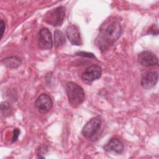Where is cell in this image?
I'll list each match as a JSON object with an SVG mask.
<instances>
[{"instance_id":"cell-1","label":"cell","mask_w":159,"mask_h":159,"mask_svg":"<svg viewBox=\"0 0 159 159\" xmlns=\"http://www.w3.org/2000/svg\"><path fill=\"white\" fill-rule=\"evenodd\" d=\"M122 28L117 20L112 17L105 20L99 29V33L96 39L98 48L105 51L112 46L120 37Z\"/></svg>"},{"instance_id":"cell-2","label":"cell","mask_w":159,"mask_h":159,"mask_svg":"<svg viewBox=\"0 0 159 159\" xmlns=\"http://www.w3.org/2000/svg\"><path fill=\"white\" fill-rule=\"evenodd\" d=\"M65 89L69 102L72 106L77 107L84 101L85 94L80 86L73 82H68Z\"/></svg>"},{"instance_id":"cell-3","label":"cell","mask_w":159,"mask_h":159,"mask_svg":"<svg viewBox=\"0 0 159 159\" xmlns=\"http://www.w3.org/2000/svg\"><path fill=\"white\" fill-rule=\"evenodd\" d=\"M65 16V9L63 6H60L48 11L44 16V20L53 26H60Z\"/></svg>"},{"instance_id":"cell-4","label":"cell","mask_w":159,"mask_h":159,"mask_svg":"<svg viewBox=\"0 0 159 159\" xmlns=\"http://www.w3.org/2000/svg\"><path fill=\"white\" fill-rule=\"evenodd\" d=\"M101 125V118L96 116L89 120L83 127L82 134L86 138H91L98 132Z\"/></svg>"},{"instance_id":"cell-5","label":"cell","mask_w":159,"mask_h":159,"mask_svg":"<svg viewBox=\"0 0 159 159\" xmlns=\"http://www.w3.org/2000/svg\"><path fill=\"white\" fill-rule=\"evenodd\" d=\"M38 45L42 50H49L52 48V34L48 29L43 28L39 31L38 34Z\"/></svg>"},{"instance_id":"cell-6","label":"cell","mask_w":159,"mask_h":159,"mask_svg":"<svg viewBox=\"0 0 159 159\" xmlns=\"http://www.w3.org/2000/svg\"><path fill=\"white\" fill-rule=\"evenodd\" d=\"M53 102L51 98L47 94H40L36 99L35 106L42 114L47 113L52 107Z\"/></svg>"},{"instance_id":"cell-7","label":"cell","mask_w":159,"mask_h":159,"mask_svg":"<svg viewBox=\"0 0 159 159\" xmlns=\"http://www.w3.org/2000/svg\"><path fill=\"white\" fill-rule=\"evenodd\" d=\"M139 63L144 66L151 67L158 65V57L150 51H143L138 55Z\"/></svg>"},{"instance_id":"cell-8","label":"cell","mask_w":159,"mask_h":159,"mask_svg":"<svg viewBox=\"0 0 159 159\" xmlns=\"http://www.w3.org/2000/svg\"><path fill=\"white\" fill-rule=\"evenodd\" d=\"M102 74V68L98 65H93L88 67L82 73L81 78L88 82H93L99 78Z\"/></svg>"},{"instance_id":"cell-9","label":"cell","mask_w":159,"mask_h":159,"mask_svg":"<svg viewBox=\"0 0 159 159\" xmlns=\"http://www.w3.org/2000/svg\"><path fill=\"white\" fill-rule=\"evenodd\" d=\"M158 76V74L157 71H148L145 73L141 80V86L145 89L153 88L157 83Z\"/></svg>"},{"instance_id":"cell-10","label":"cell","mask_w":159,"mask_h":159,"mask_svg":"<svg viewBox=\"0 0 159 159\" xmlns=\"http://www.w3.org/2000/svg\"><path fill=\"white\" fill-rule=\"evenodd\" d=\"M66 35L71 44L74 45H81L82 44L80 34L76 26L74 25L68 26L66 30Z\"/></svg>"},{"instance_id":"cell-11","label":"cell","mask_w":159,"mask_h":159,"mask_svg":"<svg viewBox=\"0 0 159 159\" xmlns=\"http://www.w3.org/2000/svg\"><path fill=\"white\" fill-rule=\"evenodd\" d=\"M105 151L114 152L117 153H120L124 150V145L122 142L117 139H112L104 147Z\"/></svg>"},{"instance_id":"cell-12","label":"cell","mask_w":159,"mask_h":159,"mask_svg":"<svg viewBox=\"0 0 159 159\" xmlns=\"http://www.w3.org/2000/svg\"><path fill=\"white\" fill-rule=\"evenodd\" d=\"M2 63L9 68H16L20 65L22 61L19 57H10L2 59Z\"/></svg>"},{"instance_id":"cell-13","label":"cell","mask_w":159,"mask_h":159,"mask_svg":"<svg viewBox=\"0 0 159 159\" xmlns=\"http://www.w3.org/2000/svg\"><path fill=\"white\" fill-rule=\"evenodd\" d=\"M66 42V39L63 32L59 30H56L54 32V43L56 47L63 45Z\"/></svg>"},{"instance_id":"cell-14","label":"cell","mask_w":159,"mask_h":159,"mask_svg":"<svg viewBox=\"0 0 159 159\" xmlns=\"http://www.w3.org/2000/svg\"><path fill=\"white\" fill-rule=\"evenodd\" d=\"M1 109L3 115L9 116L11 113V108L10 104L7 102H2L1 104Z\"/></svg>"},{"instance_id":"cell-15","label":"cell","mask_w":159,"mask_h":159,"mask_svg":"<svg viewBox=\"0 0 159 159\" xmlns=\"http://www.w3.org/2000/svg\"><path fill=\"white\" fill-rule=\"evenodd\" d=\"M19 134H20V131H19V129H15L14 130L13 134H12V142H14L17 140Z\"/></svg>"},{"instance_id":"cell-16","label":"cell","mask_w":159,"mask_h":159,"mask_svg":"<svg viewBox=\"0 0 159 159\" xmlns=\"http://www.w3.org/2000/svg\"><path fill=\"white\" fill-rule=\"evenodd\" d=\"M76 55L83 56V57H89V58H94L95 57L93 53H88V52H77Z\"/></svg>"},{"instance_id":"cell-17","label":"cell","mask_w":159,"mask_h":159,"mask_svg":"<svg viewBox=\"0 0 159 159\" xmlns=\"http://www.w3.org/2000/svg\"><path fill=\"white\" fill-rule=\"evenodd\" d=\"M5 27H6L5 23H4V22L3 21V20H1V38L2 37V35H3V34H4V30H5Z\"/></svg>"}]
</instances>
